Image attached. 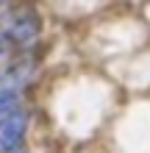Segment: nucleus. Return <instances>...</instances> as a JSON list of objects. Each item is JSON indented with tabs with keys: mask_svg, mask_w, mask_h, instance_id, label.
<instances>
[{
	"mask_svg": "<svg viewBox=\"0 0 150 153\" xmlns=\"http://www.w3.org/2000/svg\"><path fill=\"white\" fill-rule=\"evenodd\" d=\"M3 31H6V36H8L14 50H25V48H31V45L39 39L42 20H39V14H33V11H22V14H17L14 20L8 22V28H3Z\"/></svg>",
	"mask_w": 150,
	"mask_h": 153,
	"instance_id": "obj_1",
	"label": "nucleus"
},
{
	"mask_svg": "<svg viewBox=\"0 0 150 153\" xmlns=\"http://www.w3.org/2000/svg\"><path fill=\"white\" fill-rule=\"evenodd\" d=\"M33 73H36V61L33 59H17L11 64L3 67L0 73V89H11V92H20L22 86H28L33 81Z\"/></svg>",
	"mask_w": 150,
	"mask_h": 153,
	"instance_id": "obj_2",
	"label": "nucleus"
},
{
	"mask_svg": "<svg viewBox=\"0 0 150 153\" xmlns=\"http://www.w3.org/2000/svg\"><path fill=\"white\" fill-rule=\"evenodd\" d=\"M25 134H28V114L25 111H17L11 117H6V120H0V148L6 153L22 148Z\"/></svg>",
	"mask_w": 150,
	"mask_h": 153,
	"instance_id": "obj_3",
	"label": "nucleus"
},
{
	"mask_svg": "<svg viewBox=\"0 0 150 153\" xmlns=\"http://www.w3.org/2000/svg\"><path fill=\"white\" fill-rule=\"evenodd\" d=\"M20 103H22V95L20 92H11V89H0V120L11 117L20 111Z\"/></svg>",
	"mask_w": 150,
	"mask_h": 153,
	"instance_id": "obj_4",
	"label": "nucleus"
},
{
	"mask_svg": "<svg viewBox=\"0 0 150 153\" xmlns=\"http://www.w3.org/2000/svg\"><path fill=\"white\" fill-rule=\"evenodd\" d=\"M14 48H11V42H8V36H6V31L0 28V59L3 56H8V53H11Z\"/></svg>",
	"mask_w": 150,
	"mask_h": 153,
	"instance_id": "obj_5",
	"label": "nucleus"
},
{
	"mask_svg": "<svg viewBox=\"0 0 150 153\" xmlns=\"http://www.w3.org/2000/svg\"><path fill=\"white\" fill-rule=\"evenodd\" d=\"M11 153H28V150H25V148H17V150H11Z\"/></svg>",
	"mask_w": 150,
	"mask_h": 153,
	"instance_id": "obj_6",
	"label": "nucleus"
},
{
	"mask_svg": "<svg viewBox=\"0 0 150 153\" xmlns=\"http://www.w3.org/2000/svg\"><path fill=\"white\" fill-rule=\"evenodd\" d=\"M6 20V11H3V8H0V22H3Z\"/></svg>",
	"mask_w": 150,
	"mask_h": 153,
	"instance_id": "obj_7",
	"label": "nucleus"
},
{
	"mask_svg": "<svg viewBox=\"0 0 150 153\" xmlns=\"http://www.w3.org/2000/svg\"><path fill=\"white\" fill-rule=\"evenodd\" d=\"M0 153H6V150H3V148H0Z\"/></svg>",
	"mask_w": 150,
	"mask_h": 153,
	"instance_id": "obj_8",
	"label": "nucleus"
},
{
	"mask_svg": "<svg viewBox=\"0 0 150 153\" xmlns=\"http://www.w3.org/2000/svg\"><path fill=\"white\" fill-rule=\"evenodd\" d=\"M0 73H3V67H0Z\"/></svg>",
	"mask_w": 150,
	"mask_h": 153,
	"instance_id": "obj_9",
	"label": "nucleus"
},
{
	"mask_svg": "<svg viewBox=\"0 0 150 153\" xmlns=\"http://www.w3.org/2000/svg\"><path fill=\"white\" fill-rule=\"evenodd\" d=\"M0 3H6V0H0Z\"/></svg>",
	"mask_w": 150,
	"mask_h": 153,
	"instance_id": "obj_10",
	"label": "nucleus"
}]
</instances>
